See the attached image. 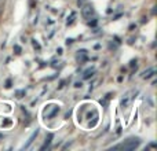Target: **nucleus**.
<instances>
[{"mask_svg":"<svg viewBox=\"0 0 157 151\" xmlns=\"http://www.w3.org/2000/svg\"><path fill=\"white\" fill-rule=\"evenodd\" d=\"M139 143H141V142H139L138 139H130V140H127L124 144H121L120 149H123L125 151H131V150H135L136 147L139 146Z\"/></svg>","mask_w":157,"mask_h":151,"instance_id":"f257e3e1","label":"nucleus"},{"mask_svg":"<svg viewBox=\"0 0 157 151\" xmlns=\"http://www.w3.org/2000/svg\"><path fill=\"white\" fill-rule=\"evenodd\" d=\"M94 14H95L94 8H92V6H90V4H86L83 7V10H81V15H83L86 19H91V17H94Z\"/></svg>","mask_w":157,"mask_h":151,"instance_id":"f03ea898","label":"nucleus"},{"mask_svg":"<svg viewBox=\"0 0 157 151\" xmlns=\"http://www.w3.org/2000/svg\"><path fill=\"white\" fill-rule=\"evenodd\" d=\"M153 73H155V69L153 68H150V69H147V70H145L144 73H142V77L144 78H149V77H152Z\"/></svg>","mask_w":157,"mask_h":151,"instance_id":"7ed1b4c3","label":"nucleus"},{"mask_svg":"<svg viewBox=\"0 0 157 151\" xmlns=\"http://www.w3.org/2000/svg\"><path fill=\"white\" fill-rule=\"evenodd\" d=\"M37 133H39V131H36V132H35V133H33V135H32V136H30V139H29V140H28V143H26V144H25V147H29V144H30V143H32V142H33V139H35V138H36V136H37Z\"/></svg>","mask_w":157,"mask_h":151,"instance_id":"20e7f679","label":"nucleus"},{"mask_svg":"<svg viewBox=\"0 0 157 151\" xmlns=\"http://www.w3.org/2000/svg\"><path fill=\"white\" fill-rule=\"evenodd\" d=\"M14 50H15V54H21V47L19 46H14Z\"/></svg>","mask_w":157,"mask_h":151,"instance_id":"39448f33","label":"nucleus"}]
</instances>
